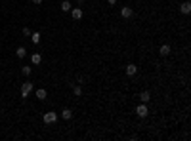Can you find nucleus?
I'll list each match as a JSON object with an SVG mask.
<instances>
[{"label": "nucleus", "instance_id": "8", "mask_svg": "<svg viewBox=\"0 0 191 141\" xmlns=\"http://www.w3.org/2000/svg\"><path fill=\"white\" fill-rule=\"evenodd\" d=\"M159 54L162 55V57L170 55V46H168V44H162V46H161V50H159Z\"/></svg>", "mask_w": 191, "mask_h": 141}, {"label": "nucleus", "instance_id": "7", "mask_svg": "<svg viewBox=\"0 0 191 141\" xmlns=\"http://www.w3.org/2000/svg\"><path fill=\"white\" fill-rule=\"evenodd\" d=\"M140 99H141V103H149V99H151V94H149L147 90H143L140 94Z\"/></svg>", "mask_w": 191, "mask_h": 141}, {"label": "nucleus", "instance_id": "19", "mask_svg": "<svg viewBox=\"0 0 191 141\" xmlns=\"http://www.w3.org/2000/svg\"><path fill=\"white\" fill-rule=\"evenodd\" d=\"M117 2H119V0H107V4H111V6H115Z\"/></svg>", "mask_w": 191, "mask_h": 141}, {"label": "nucleus", "instance_id": "10", "mask_svg": "<svg viewBox=\"0 0 191 141\" xmlns=\"http://www.w3.org/2000/svg\"><path fill=\"white\" fill-rule=\"evenodd\" d=\"M59 8H61V11H71L73 4L69 2V0H63V2H61V6H59Z\"/></svg>", "mask_w": 191, "mask_h": 141}, {"label": "nucleus", "instance_id": "3", "mask_svg": "<svg viewBox=\"0 0 191 141\" xmlns=\"http://www.w3.org/2000/svg\"><path fill=\"white\" fill-rule=\"evenodd\" d=\"M31 92H32V82H23L21 84V97H29Z\"/></svg>", "mask_w": 191, "mask_h": 141}, {"label": "nucleus", "instance_id": "14", "mask_svg": "<svg viewBox=\"0 0 191 141\" xmlns=\"http://www.w3.org/2000/svg\"><path fill=\"white\" fill-rule=\"evenodd\" d=\"M31 61H32V65H38V63L42 61V55H40V54H32L31 55Z\"/></svg>", "mask_w": 191, "mask_h": 141}, {"label": "nucleus", "instance_id": "2", "mask_svg": "<svg viewBox=\"0 0 191 141\" xmlns=\"http://www.w3.org/2000/svg\"><path fill=\"white\" fill-rule=\"evenodd\" d=\"M55 120H58V112H44V116H42L44 124H54Z\"/></svg>", "mask_w": 191, "mask_h": 141}, {"label": "nucleus", "instance_id": "21", "mask_svg": "<svg viewBox=\"0 0 191 141\" xmlns=\"http://www.w3.org/2000/svg\"><path fill=\"white\" fill-rule=\"evenodd\" d=\"M84 2V0H76V4H82Z\"/></svg>", "mask_w": 191, "mask_h": 141}, {"label": "nucleus", "instance_id": "12", "mask_svg": "<svg viewBox=\"0 0 191 141\" xmlns=\"http://www.w3.org/2000/svg\"><path fill=\"white\" fill-rule=\"evenodd\" d=\"M15 55H17L19 59H23V57H25V55H27V50H25V48H23V46H19L17 50H15Z\"/></svg>", "mask_w": 191, "mask_h": 141}, {"label": "nucleus", "instance_id": "20", "mask_svg": "<svg viewBox=\"0 0 191 141\" xmlns=\"http://www.w3.org/2000/svg\"><path fill=\"white\" fill-rule=\"evenodd\" d=\"M32 4H36V6H38V4H42V0H32Z\"/></svg>", "mask_w": 191, "mask_h": 141}, {"label": "nucleus", "instance_id": "6", "mask_svg": "<svg viewBox=\"0 0 191 141\" xmlns=\"http://www.w3.org/2000/svg\"><path fill=\"white\" fill-rule=\"evenodd\" d=\"M126 74H128V76H136V74H138V67L134 65V63L126 65Z\"/></svg>", "mask_w": 191, "mask_h": 141}, {"label": "nucleus", "instance_id": "9", "mask_svg": "<svg viewBox=\"0 0 191 141\" xmlns=\"http://www.w3.org/2000/svg\"><path fill=\"white\" fill-rule=\"evenodd\" d=\"M180 11H182V14H185V15H187L189 11H191V4H189V2H184V4L180 6Z\"/></svg>", "mask_w": 191, "mask_h": 141}, {"label": "nucleus", "instance_id": "16", "mask_svg": "<svg viewBox=\"0 0 191 141\" xmlns=\"http://www.w3.org/2000/svg\"><path fill=\"white\" fill-rule=\"evenodd\" d=\"M73 88V94H75V95H82V88H80V86H71Z\"/></svg>", "mask_w": 191, "mask_h": 141}, {"label": "nucleus", "instance_id": "5", "mask_svg": "<svg viewBox=\"0 0 191 141\" xmlns=\"http://www.w3.org/2000/svg\"><path fill=\"white\" fill-rule=\"evenodd\" d=\"M71 14H73V19H76V21H79V19H82V10H80V8H71Z\"/></svg>", "mask_w": 191, "mask_h": 141}, {"label": "nucleus", "instance_id": "13", "mask_svg": "<svg viewBox=\"0 0 191 141\" xmlns=\"http://www.w3.org/2000/svg\"><path fill=\"white\" fill-rule=\"evenodd\" d=\"M61 116H63L65 120H71L73 118V111H71V109H63V111H61Z\"/></svg>", "mask_w": 191, "mask_h": 141}, {"label": "nucleus", "instance_id": "18", "mask_svg": "<svg viewBox=\"0 0 191 141\" xmlns=\"http://www.w3.org/2000/svg\"><path fill=\"white\" fill-rule=\"evenodd\" d=\"M31 33H32V31L29 29V27H25V29H23V34H25V36H31Z\"/></svg>", "mask_w": 191, "mask_h": 141}, {"label": "nucleus", "instance_id": "1", "mask_svg": "<svg viewBox=\"0 0 191 141\" xmlns=\"http://www.w3.org/2000/svg\"><path fill=\"white\" fill-rule=\"evenodd\" d=\"M136 115L140 116V118H145V116L149 115V107H147V103H141V105H138V107H136Z\"/></svg>", "mask_w": 191, "mask_h": 141}, {"label": "nucleus", "instance_id": "4", "mask_svg": "<svg viewBox=\"0 0 191 141\" xmlns=\"http://www.w3.org/2000/svg\"><path fill=\"white\" fill-rule=\"evenodd\" d=\"M120 15H123V17L124 19H130V17H132V15H134V10H132V8H123V10H120Z\"/></svg>", "mask_w": 191, "mask_h": 141}, {"label": "nucleus", "instance_id": "17", "mask_svg": "<svg viewBox=\"0 0 191 141\" xmlns=\"http://www.w3.org/2000/svg\"><path fill=\"white\" fill-rule=\"evenodd\" d=\"M21 72H23L25 76H29V74H31V67H23V69H21Z\"/></svg>", "mask_w": 191, "mask_h": 141}, {"label": "nucleus", "instance_id": "15", "mask_svg": "<svg viewBox=\"0 0 191 141\" xmlns=\"http://www.w3.org/2000/svg\"><path fill=\"white\" fill-rule=\"evenodd\" d=\"M46 90H44V88H40V90H36V97L40 99V101H44V99H46Z\"/></svg>", "mask_w": 191, "mask_h": 141}, {"label": "nucleus", "instance_id": "11", "mask_svg": "<svg viewBox=\"0 0 191 141\" xmlns=\"http://www.w3.org/2000/svg\"><path fill=\"white\" fill-rule=\"evenodd\" d=\"M31 40H32V44H40L42 34H40V33H31Z\"/></svg>", "mask_w": 191, "mask_h": 141}]
</instances>
